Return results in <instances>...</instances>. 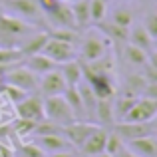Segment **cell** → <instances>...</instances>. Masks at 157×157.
Instances as JSON below:
<instances>
[{
	"label": "cell",
	"mask_w": 157,
	"mask_h": 157,
	"mask_svg": "<svg viewBox=\"0 0 157 157\" xmlns=\"http://www.w3.org/2000/svg\"><path fill=\"white\" fill-rule=\"evenodd\" d=\"M34 26L12 14H0V46L4 48H22L26 38L34 34Z\"/></svg>",
	"instance_id": "6da1fadb"
},
{
	"label": "cell",
	"mask_w": 157,
	"mask_h": 157,
	"mask_svg": "<svg viewBox=\"0 0 157 157\" xmlns=\"http://www.w3.org/2000/svg\"><path fill=\"white\" fill-rule=\"evenodd\" d=\"M44 117L50 121L58 123V125H68V123L76 121L72 107L64 100V96H48L44 98Z\"/></svg>",
	"instance_id": "7a4b0ae2"
},
{
	"label": "cell",
	"mask_w": 157,
	"mask_h": 157,
	"mask_svg": "<svg viewBox=\"0 0 157 157\" xmlns=\"http://www.w3.org/2000/svg\"><path fill=\"white\" fill-rule=\"evenodd\" d=\"M6 12H10L16 18H22L30 24H36L42 20V8L38 6L36 0H2Z\"/></svg>",
	"instance_id": "3957f363"
},
{
	"label": "cell",
	"mask_w": 157,
	"mask_h": 157,
	"mask_svg": "<svg viewBox=\"0 0 157 157\" xmlns=\"http://www.w3.org/2000/svg\"><path fill=\"white\" fill-rule=\"evenodd\" d=\"M40 52H42L44 56H48L52 62H56L58 66L78 58L76 46H72V44H68V42H62V40H56V38H50V36H48L46 44L42 46Z\"/></svg>",
	"instance_id": "277c9868"
},
{
	"label": "cell",
	"mask_w": 157,
	"mask_h": 157,
	"mask_svg": "<svg viewBox=\"0 0 157 157\" xmlns=\"http://www.w3.org/2000/svg\"><path fill=\"white\" fill-rule=\"evenodd\" d=\"M104 54H107V38L101 32H98V34L90 32L82 40V48H80L82 62H94L98 58H101Z\"/></svg>",
	"instance_id": "5b68a950"
},
{
	"label": "cell",
	"mask_w": 157,
	"mask_h": 157,
	"mask_svg": "<svg viewBox=\"0 0 157 157\" xmlns=\"http://www.w3.org/2000/svg\"><path fill=\"white\" fill-rule=\"evenodd\" d=\"M6 84H12L24 92H36L38 90V76L26 68V66H12L6 72Z\"/></svg>",
	"instance_id": "8992f818"
},
{
	"label": "cell",
	"mask_w": 157,
	"mask_h": 157,
	"mask_svg": "<svg viewBox=\"0 0 157 157\" xmlns=\"http://www.w3.org/2000/svg\"><path fill=\"white\" fill-rule=\"evenodd\" d=\"M157 115V100L151 98H137L131 109L125 113L121 121H151Z\"/></svg>",
	"instance_id": "52a82bcc"
},
{
	"label": "cell",
	"mask_w": 157,
	"mask_h": 157,
	"mask_svg": "<svg viewBox=\"0 0 157 157\" xmlns=\"http://www.w3.org/2000/svg\"><path fill=\"white\" fill-rule=\"evenodd\" d=\"M113 131L123 141H129V139L143 137V135H155V125H153V119L151 121H123V123H117L113 127Z\"/></svg>",
	"instance_id": "ba28073f"
},
{
	"label": "cell",
	"mask_w": 157,
	"mask_h": 157,
	"mask_svg": "<svg viewBox=\"0 0 157 157\" xmlns=\"http://www.w3.org/2000/svg\"><path fill=\"white\" fill-rule=\"evenodd\" d=\"M96 123H90V121H72L68 125H62V135L72 143V147H82V143L88 139V135L96 129Z\"/></svg>",
	"instance_id": "9c48e42d"
},
{
	"label": "cell",
	"mask_w": 157,
	"mask_h": 157,
	"mask_svg": "<svg viewBox=\"0 0 157 157\" xmlns=\"http://www.w3.org/2000/svg\"><path fill=\"white\" fill-rule=\"evenodd\" d=\"M66 80L64 76L60 74V70H50V72L42 74V80H38V90L42 92V98H48V96H60L64 94L66 90Z\"/></svg>",
	"instance_id": "30bf717a"
},
{
	"label": "cell",
	"mask_w": 157,
	"mask_h": 157,
	"mask_svg": "<svg viewBox=\"0 0 157 157\" xmlns=\"http://www.w3.org/2000/svg\"><path fill=\"white\" fill-rule=\"evenodd\" d=\"M14 105H16L18 117L34 119V121L44 119V98H40V96H26L22 101H18V104H14Z\"/></svg>",
	"instance_id": "8fae6325"
},
{
	"label": "cell",
	"mask_w": 157,
	"mask_h": 157,
	"mask_svg": "<svg viewBox=\"0 0 157 157\" xmlns=\"http://www.w3.org/2000/svg\"><path fill=\"white\" fill-rule=\"evenodd\" d=\"M44 14L48 16V20H50L56 28H76L72 6H70L68 2H64V0H58L50 10H46Z\"/></svg>",
	"instance_id": "7c38bea8"
},
{
	"label": "cell",
	"mask_w": 157,
	"mask_h": 157,
	"mask_svg": "<svg viewBox=\"0 0 157 157\" xmlns=\"http://www.w3.org/2000/svg\"><path fill=\"white\" fill-rule=\"evenodd\" d=\"M34 143L40 145L46 153H54V151H64L72 149V143L64 137L62 133H46V135H34Z\"/></svg>",
	"instance_id": "4fadbf2b"
},
{
	"label": "cell",
	"mask_w": 157,
	"mask_h": 157,
	"mask_svg": "<svg viewBox=\"0 0 157 157\" xmlns=\"http://www.w3.org/2000/svg\"><path fill=\"white\" fill-rule=\"evenodd\" d=\"M105 139H107V131L104 129V127L98 125L96 129L92 131V133L88 135V139H86L84 143H82V153L84 155H98V153H104L105 149Z\"/></svg>",
	"instance_id": "5bb4252c"
},
{
	"label": "cell",
	"mask_w": 157,
	"mask_h": 157,
	"mask_svg": "<svg viewBox=\"0 0 157 157\" xmlns=\"http://www.w3.org/2000/svg\"><path fill=\"white\" fill-rule=\"evenodd\" d=\"M127 143V149L133 151L135 155L139 157H157V141H155V135H143V137H135L129 139Z\"/></svg>",
	"instance_id": "9a60e30c"
},
{
	"label": "cell",
	"mask_w": 157,
	"mask_h": 157,
	"mask_svg": "<svg viewBox=\"0 0 157 157\" xmlns=\"http://www.w3.org/2000/svg\"><path fill=\"white\" fill-rule=\"evenodd\" d=\"M22 62H24V66H26L30 72L36 74V76H42V74H46V72H50V70H56L58 68L56 62H52L50 58L44 56L42 52L30 54V56H24Z\"/></svg>",
	"instance_id": "2e32d148"
},
{
	"label": "cell",
	"mask_w": 157,
	"mask_h": 157,
	"mask_svg": "<svg viewBox=\"0 0 157 157\" xmlns=\"http://www.w3.org/2000/svg\"><path fill=\"white\" fill-rule=\"evenodd\" d=\"M129 28H131V26H129ZM127 42L133 44V46H137V48H141V50H145L147 54H151L155 40L151 38L149 32L143 28V24H137V26H133L129 32H127Z\"/></svg>",
	"instance_id": "e0dca14e"
},
{
	"label": "cell",
	"mask_w": 157,
	"mask_h": 157,
	"mask_svg": "<svg viewBox=\"0 0 157 157\" xmlns=\"http://www.w3.org/2000/svg\"><path fill=\"white\" fill-rule=\"evenodd\" d=\"M78 92H80V98H82V105H84L86 119H94V113H96V104H98V96L94 94L92 86H90L86 80H82L80 84H78Z\"/></svg>",
	"instance_id": "ac0fdd59"
},
{
	"label": "cell",
	"mask_w": 157,
	"mask_h": 157,
	"mask_svg": "<svg viewBox=\"0 0 157 157\" xmlns=\"http://www.w3.org/2000/svg\"><path fill=\"white\" fill-rule=\"evenodd\" d=\"M58 70H60V74L64 76L66 84L68 86H78L82 82V62L78 60H70V62H64V64L58 66Z\"/></svg>",
	"instance_id": "d6986e66"
},
{
	"label": "cell",
	"mask_w": 157,
	"mask_h": 157,
	"mask_svg": "<svg viewBox=\"0 0 157 157\" xmlns=\"http://www.w3.org/2000/svg\"><path fill=\"white\" fill-rule=\"evenodd\" d=\"M100 24V32L105 36L107 40H111V42H127V32H129V28H123V26H117V24H113L109 20V22H98Z\"/></svg>",
	"instance_id": "ffe728a7"
},
{
	"label": "cell",
	"mask_w": 157,
	"mask_h": 157,
	"mask_svg": "<svg viewBox=\"0 0 157 157\" xmlns=\"http://www.w3.org/2000/svg\"><path fill=\"white\" fill-rule=\"evenodd\" d=\"M64 100L68 101V105L72 107L76 119H86V113H84V105H82V98H80V92H78V86H66L64 90Z\"/></svg>",
	"instance_id": "44dd1931"
},
{
	"label": "cell",
	"mask_w": 157,
	"mask_h": 157,
	"mask_svg": "<svg viewBox=\"0 0 157 157\" xmlns=\"http://www.w3.org/2000/svg\"><path fill=\"white\" fill-rule=\"evenodd\" d=\"M94 119L101 125H109V123L115 121L113 115V105H111V100H98L96 104V113H94Z\"/></svg>",
	"instance_id": "7402d4cb"
},
{
	"label": "cell",
	"mask_w": 157,
	"mask_h": 157,
	"mask_svg": "<svg viewBox=\"0 0 157 157\" xmlns=\"http://www.w3.org/2000/svg\"><path fill=\"white\" fill-rule=\"evenodd\" d=\"M48 40V32H34V34H30L26 38V42L22 44V54L24 56H30V54H38L42 50V46L46 44Z\"/></svg>",
	"instance_id": "603a6c76"
},
{
	"label": "cell",
	"mask_w": 157,
	"mask_h": 157,
	"mask_svg": "<svg viewBox=\"0 0 157 157\" xmlns=\"http://www.w3.org/2000/svg\"><path fill=\"white\" fill-rule=\"evenodd\" d=\"M72 6V14H74V22L76 26H86L90 20V0H76L70 4Z\"/></svg>",
	"instance_id": "cb8c5ba5"
},
{
	"label": "cell",
	"mask_w": 157,
	"mask_h": 157,
	"mask_svg": "<svg viewBox=\"0 0 157 157\" xmlns=\"http://www.w3.org/2000/svg\"><path fill=\"white\" fill-rule=\"evenodd\" d=\"M135 100H137V96H133V94H127V96H121V98H117L115 101H111L115 119H119V121H121V119L125 117V113L131 109V105L135 104Z\"/></svg>",
	"instance_id": "d4e9b609"
},
{
	"label": "cell",
	"mask_w": 157,
	"mask_h": 157,
	"mask_svg": "<svg viewBox=\"0 0 157 157\" xmlns=\"http://www.w3.org/2000/svg\"><path fill=\"white\" fill-rule=\"evenodd\" d=\"M123 54H125V58H127V60H129L133 66H143L147 60H149V54H147L145 50H141V48L133 46V44H125Z\"/></svg>",
	"instance_id": "484cf974"
},
{
	"label": "cell",
	"mask_w": 157,
	"mask_h": 157,
	"mask_svg": "<svg viewBox=\"0 0 157 157\" xmlns=\"http://www.w3.org/2000/svg\"><path fill=\"white\" fill-rule=\"evenodd\" d=\"M50 38H56V40H62V42H68L72 46H76L80 42V34L76 32V28H56V30L48 32Z\"/></svg>",
	"instance_id": "4316f807"
},
{
	"label": "cell",
	"mask_w": 157,
	"mask_h": 157,
	"mask_svg": "<svg viewBox=\"0 0 157 157\" xmlns=\"http://www.w3.org/2000/svg\"><path fill=\"white\" fill-rule=\"evenodd\" d=\"M24 54L20 48H4L0 46V66H14L22 62Z\"/></svg>",
	"instance_id": "83f0119b"
},
{
	"label": "cell",
	"mask_w": 157,
	"mask_h": 157,
	"mask_svg": "<svg viewBox=\"0 0 157 157\" xmlns=\"http://www.w3.org/2000/svg\"><path fill=\"white\" fill-rule=\"evenodd\" d=\"M111 22L117 24V26L129 28L131 24H133V16H131V10H129V8H123V6H117L113 12H111Z\"/></svg>",
	"instance_id": "f1b7e54d"
},
{
	"label": "cell",
	"mask_w": 157,
	"mask_h": 157,
	"mask_svg": "<svg viewBox=\"0 0 157 157\" xmlns=\"http://www.w3.org/2000/svg\"><path fill=\"white\" fill-rule=\"evenodd\" d=\"M107 12V0H90V20L101 22Z\"/></svg>",
	"instance_id": "f546056e"
},
{
	"label": "cell",
	"mask_w": 157,
	"mask_h": 157,
	"mask_svg": "<svg viewBox=\"0 0 157 157\" xmlns=\"http://www.w3.org/2000/svg\"><path fill=\"white\" fill-rule=\"evenodd\" d=\"M123 147H125V141H123L121 137H119L117 133H115V131H111V133H107V139H105V153L107 155H117L119 151L123 149Z\"/></svg>",
	"instance_id": "4dcf8cb0"
},
{
	"label": "cell",
	"mask_w": 157,
	"mask_h": 157,
	"mask_svg": "<svg viewBox=\"0 0 157 157\" xmlns=\"http://www.w3.org/2000/svg\"><path fill=\"white\" fill-rule=\"evenodd\" d=\"M36 123H38V121H34V119H24V117H18V119L14 121V131L20 135V137H28V135L34 133Z\"/></svg>",
	"instance_id": "1f68e13d"
},
{
	"label": "cell",
	"mask_w": 157,
	"mask_h": 157,
	"mask_svg": "<svg viewBox=\"0 0 157 157\" xmlns=\"http://www.w3.org/2000/svg\"><path fill=\"white\" fill-rule=\"evenodd\" d=\"M0 92H2L4 96L8 98V100H10L12 104H18V101H22L24 98L28 96V92H24V90L16 88V86H12V84H4V86H2V90H0Z\"/></svg>",
	"instance_id": "d6a6232c"
},
{
	"label": "cell",
	"mask_w": 157,
	"mask_h": 157,
	"mask_svg": "<svg viewBox=\"0 0 157 157\" xmlns=\"http://www.w3.org/2000/svg\"><path fill=\"white\" fill-rule=\"evenodd\" d=\"M18 155L20 157H46V151L36 143H24V145H20Z\"/></svg>",
	"instance_id": "836d02e7"
},
{
	"label": "cell",
	"mask_w": 157,
	"mask_h": 157,
	"mask_svg": "<svg viewBox=\"0 0 157 157\" xmlns=\"http://www.w3.org/2000/svg\"><path fill=\"white\" fill-rule=\"evenodd\" d=\"M143 28H145V30L149 32V36H151L153 40L157 38V14H155V12L147 14L145 22H143Z\"/></svg>",
	"instance_id": "e575fe53"
},
{
	"label": "cell",
	"mask_w": 157,
	"mask_h": 157,
	"mask_svg": "<svg viewBox=\"0 0 157 157\" xmlns=\"http://www.w3.org/2000/svg\"><path fill=\"white\" fill-rule=\"evenodd\" d=\"M36 2H38L40 8H42V12H46V10H50V8L58 2V0H36Z\"/></svg>",
	"instance_id": "d590c367"
},
{
	"label": "cell",
	"mask_w": 157,
	"mask_h": 157,
	"mask_svg": "<svg viewBox=\"0 0 157 157\" xmlns=\"http://www.w3.org/2000/svg\"><path fill=\"white\" fill-rule=\"evenodd\" d=\"M0 157H14V151L10 147H6L4 143H0Z\"/></svg>",
	"instance_id": "8d00e7d4"
},
{
	"label": "cell",
	"mask_w": 157,
	"mask_h": 157,
	"mask_svg": "<svg viewBox=\"0 0 157 157\" xmlns=\"http://www.w3.org/2000/svg\"><path fill=\"white\" fill-rule=\"evenodd\" d=\"M48 157H74V153L70 149H64V151H54V153H48Z\"/></svg>",
	"instance_id": "74e56055"
},
{
	"label": "cell",
	"mask_w": 157,
	"mask_h": 157,
	"mask_svg": "<svg viewBox=\"0 0 157 157\" xmlns=\"http://www.w3.org/2000/svg\"><path fill=\"white\" fill-rule=\"evenodd\" d=\"M113 157H139V155H135L133 151H129V149H127V147H123V149L119 151L117 155H113Z\"/></svg>",
	"instance_id": "f35d334b"
},
{
	"label": "cell",
	"mask_w": 157,
	"mask_h": 157,
	"mask_svg": "<svg viewBox=\"0 0 157 157\" xmlns=\"http://www.w3.org/2000/svg\"><path fill=\"white\" fill-rule=\"evenodd\" d=\"M90 157H111V155H107L105 151H104V153H98V155H90Z\"/></svg>",
	"instance_id": "ab89813d"
},
{
	"label": "cell",
	"mask_w": 157,
	"mask_h": 157,
	"mask_svg": "<svg viewBox=\"0 0 157 157\" xmlns=\"http://www.w3.org/2000/svg\"><path fill=\"white\" fill-rule=\"evenodd\" d=\"M64 2H68V4H72V2H76V0H64Z\"/></svg>",
	"instance_id": "60d3db41"
},
{
	"label": "cell",
	"mask_w": 157,
	"mask_h": 157,
	"mask_svg": "<svg viewBox=\"0 0 157 157\" xmlns=\"http://www.w3.org/2000/svg\"><path fill=\"white\" fill-rule=\"evenodd\" d=\"M0 4H2V0H0Z\"/></svg>",
	"instance_id": "b9f144b4"
}]
</instances>
